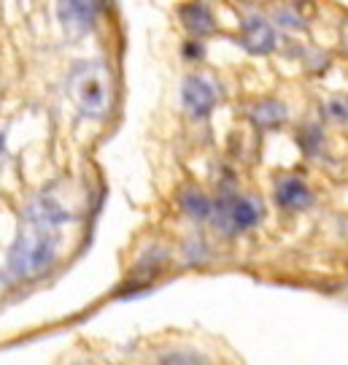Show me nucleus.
I'll use <instances>...</instances> for the list:
<instances>
[{
	"label": "nucleus",
	"mask_w": 348,
	"mask_h": 365,
	"mask_svg": "<svg viewBox=\"0 0 348 365\" xmlns=\"http://www.w3.org/2000/svg\"><path fill=\"white\" fill-rule=\"evenodd\" d=\"M313 195H310V190L305 184L295 179V176H286L278 182L275 187V203L281 206V209H289V211H300V209H308Z\"/></svg>",
	"instance_id": "0eeeda50"
},
{
	"label": "nucleus",
	"mask_w": 348,
	"mask_h": 365,
	"mask_svg": "<svg viewBox=\"0 0 348 365\" xmlns=\"http://www.w3.org/2000/svg\"><path fill=\"white\" fill-rule=\"evenodd\" d=\"M286 119V108L278 101H262L251 108V122L257 128H278Z\"/></svg>",
	"instance_id": "1a4fd4ad"
},
{
	"label": "nucleus",
	"mask_w": 348,
	"mask_h": 365,
	"mask_svg": "<svg viewBox=\"0 0 348 365\" xmlns=\"http://www.w3.org/2000/svg\"><path fill=\"white\" fill-rule=\"evenodd\" d=\"M324 114L335 122H348V98H332L329 103L324 106Z\"/></svg>",
	"instance_id": "9b49d317"
},
{
	"label": "nucleus",
	"mask_w": 348,
	"mask_h": 365,
	"mask_svg": "<svg viewBox=\"0 0 348 365\" xmlns=\"http://www.w3.org/2000/svg\"><path fill=\"white\" fill-rule=\"evenodd\" d=\"M219 95L216 87L203 76H186L181 84V103L192 117H208L211 108L216 106Z\"/></svg>",
	"instance_id": "20e7f679"
},
{
	"label": "nucleus",
	"mask_w": 348,
	"mask_h": 365,
	"mask_svg": "<svg viewBox=\"0 0 348 365\" xmlns=\"http://www.w3.org/2000/svg\"><path fill=\"white\" fill-rule=\"evenodd\" d=\"M181 22L184 27L194 33V36H208V33H213V14L208 6L203 3H189V6H184L181 9Z\"/></svg>",
	"instance_id": "6e6552de"
},
{
	"label": "nucleus",
	"mask_w": 348,
	"mask_h": 365,
	"mask_svg": "<svg viewBox=\"0 0 348 365\" xmlns=\"http://www.w3.org/2000/svg\"><path fill=\"white\" fill-rule=\"evenodd\" d=\"M241 43L246 52L251 54H270L275 49V30L268 19L262 16H248L243 22V33H241Z\"/></svg>",
	"instance_id": "39448f33"
},
{
	"label": "nucleus",
	"mask_w": 348,
	"mask_h": 365,
	"mask_svg": "<svg viewBox=\"0 0 348 365\" xmlns=\"http://www.w3.org/2000/svg\"><path fill=\"white\" fill-rule=\"evenodd\" d=\"M57 257V230L38 225V222L25 220L22 230L14 241L9 252V276L22 282V279H36L43 274Z\"/></svg>",
	"instance_id": "f257e3e1"
},
{
	"label": "nucleus",
	"mask_w": 348,
	"mask_h": 365,
	"mask_svg": "<svg viewBox=\"0 0 348 365\" xmlns=\"http://www.w3.org/2000/svg\"><path fill=\"white\" fill-rule=\"evenodd\" d=\"M100 11V3H60V22L70 36L87 33Z\"/></svg>",
	"instance_id": "423d86ee"
},
{
	"label": "nucleus",
	"mask_w": 348,
	"mask_h": 365,
	"mask_svg": "<svg viewBox=\"0 0 348 365\" xmlns=\"http://www.w3.org/2000/svg\"><path fill=\"white\" fill-rule=\"evenodd\" d=\"M211 220H213V227L219 233L241 235L246 230H251L262 220V203L254 200V197H241V195L219 197L213 203Z\"/></svg>",
	"instance_id": "7ed1b4c3"
},
{
	"label": "nucleus",
	"mask_w": 348,
	"mask_h": 365,
	"mask_svg": "<svg viewBox=\"0 0 348 365\" xmlns=\"http://www.w3.org/2000/svg\"><path fill=\"white\" fill-rule=\"evenodd\" d=\"M343 46L348 49V25H343Z\"/></svg>",
	"instance_id": "f8f14e48"
},
{
	"label": "nucleus",
	"mask_w": 348,
	"mask_h": 365,
	"mask_svg": "<svg viewBox=\"0 0 348 365\" xmlns=\"http://www.w3.org/2000/svg\"><path fill=\"white\" fill-rule=\"evenodd\" d=\"M181 209L186 211L192 220H211L213 200H208L200 190H186V192L181 195Z\"/></svg>",
	"instance_id": "9d476101"
},
{
	"label": "nucleus",
	"mask_w": 348,
	"mask_h": 365,
	"mask_svg": "<svg viewBox=\"0 0 348 365\" xmlns=\"http://www.w3.org/2000/svg\"><path fill=\"white\" fill-rule=\"evenodd\" d=\"M68 92L84 117L105 119L114 108V73L100 60L78 63L68 76Z\"/></svg>",
	"instance_id": "f03ea898"
}]
</instances>
